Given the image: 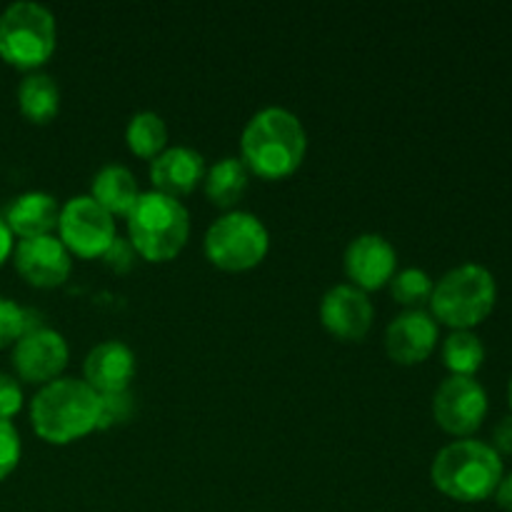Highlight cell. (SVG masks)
Wrapping results in <instances>:
<instances>
[{"instance_id": "6da1fadb", "label": "cell", "mask_w": 512, "mask_h": 512, "mask_svg": "<svg viewBox=\"0 0 512 512\" xmlns=\"http://www.w3.org/2000/svg\"><path fill=\"white\" fill-rule=\"evenodd\" d=\"M308 135L295 113L263 108L248 120L240 138V160L263 180H283L303 165Z\"/></svg>"}, {"instance_id": "7a4b0ae2", "label": "cell", "mask_w": 512, "mask_h": 512, "mask_svg": "<svg viewBox=\"0 0 512 512\" xmlns=\"http://www.w3.org/2000/svg\"><path fill=\"white\" fill-rule=\"evenodd\" d=\"M100 395L85 380L58 378L43 385L30 403V420L40 440L68 445L98 430Z\"/></svg>"}, {"instance_id": "3957f363", "label": "cell", "mask_w": 512, "mask_h": 512, "mask_svg": "<svg viewBox=\"0 0 512 512\" xmlns=\"http://www.w3.org/2000/svg\"><path fill=\"white\" fill-rule=\"evenodd\" d=\"M433 485L458 503H483L503 480V460L490 445L458 440L440 450L430 468Z\"/></svg>"}, {"instance_id": "277c9868", "label": "cell", "mask_w": 512, "mask_h": 512, "mask_svg": "<svg viewBox=\"0 0 512 512\" xmlns=\"http://www.w3.org/2000/svg\"><path fill=\"white\" fill-rule=\"evenodd\" d=\"M190 235V215L178 198L150 190L140 193L128 213V240L148 263H168L178 258Z\"/></svg>"}, {"instance_id": "5b68a950", "label": "cell", "mask_w": 512, "mask_h": 512, "mask_svg": "<svg viewBox=\"0 0 512 512\" xmlns=\"http://www.w3.org/2000/svg\"><path fill=\"white\" fill-rule=\"evenodd\" d=\"M498 285L483 265L465 263L438 280L430 298L433 318L455 330H470L483 323L495 308Z\"/></svg>"}, {"instance_id": "8992f818", "label": "cell", "mask_w": 512, "mask_h": 512, "mask_svg": "<svg viewBox=\"0 0 512 512\" xmlns=\"http://www.w3.org/2000/svg\"><path fill=\"white\" fill-rule=\"evenodd\" d=\"M58 40L55 18L45 5L18 0L0 13V58L20 70L48 63Z\"/></svg>"}, {"instance_id": "52a82bcc", "label": "cell", "mask_w": 512, "mask_h": 512, "mask_svg": "<svg viewBox=\"0 0 512 512\" xmlns=\"http://www.w3.org/2000/svg\"><path fill=\"white\" fill-rule=\"evenodd\" d=\"M270 235L263 220L253 213L233 210L215 220L205 233V255L210 263L228 273H243L265 260Z\"/></svg>"}, {"instance_id": "ba28073f", "label": "cell", "mask_w": 512, "mask_h": 512, "mask_svg": "<svg viewBox=\"0 0 512 512\" xmlns=\"http://www.w3.org/2000/svg\"><path fill=\"white\" fill-rule=\"evenodd\" d=\"M58 238L78 258H103L115 240V220L90 195H78L60 208Z\"/></svg>"}, {"instance_id": "9c48e42d", "label": "cell", "mask_w": 512, "mask_h": 512, "mask_svg": "<svg viewBox=\"0 0 512 512\" xmlns=\"http://www.w3.org/2000/svg\"><path fill=\"white\" fill-rule=\"evenodd\" d=\"M433 415L445 433L468 438L483 425L488 415V395L475 378L450 375L435 390Z\"/></svg>"}, {"instance_id": "30bf717a", "label": "cell", "mask_w": 512, "mask_h": 512, "mask_svg": "<svg viewBox=\"0 0 512 512\" xmlns=\"http://www.w3.org/2000/svg\"><path fill=\"white\" fill-rule=\"evenodd\" d=\"M68 365V343L58 330H28L13 348V368L20 380L35 385H48L60 378Z\"/></svg>"}, {"instance_id": "8fae6325", "label": "cell", "mask_w": 512, "mask_h": 512, "mask_svg": "<svg viewBox=\"0 0 512 512\" xmlns=\"http://www.w3.org/2000/svg\"><path fill=\"white\" fill-rule=\"evenodd\" d=\"M375 310L368 293L355 285H335L320 303V323L333 338L345 343H358L368 335Z\"/></svg>"}, {"instance_id": "7c38bea8", "label": "cell", "mask_w": 512, "mask_h": 512, "mask_svg": "<svg viewBox=\"0 0 512 512\" xmlns=\"http://www.w3.org/2000/svg\"><path fill=\"white\" fill-rule=\"evenodd\" d=\"M343 263L350 285L368 293V290L385 288L393 280L395 268H398V253L383 235L365 233L348 245Z\"/></svg>"}, {"instance_id": "4fadbf2b", "label": "cell", "mask_w": 512, "mask_h": 512, "mask_svg": "<svg viewBox=\"0 0 512 512\" xmlns=\"http://www.w3.org/2000/svg\"><path fill=\"white\" fill-rule=\"evenodd\" d=\"M15 268L35 288H58L68 280L73 260L60 238L43 235L15 245Z\"/></svg>"}, {"instance_id": "5bb4252c", "label": "cell", "mask_w": 512, "mask_h": 512, "mask_svg": "<svg viewBox=\"0 0 512 512\" xmlns=\"http://www.w3.org/2000/svg\"><path fill=\"white\" fill-rule=\"evenodd\" d=\"M438 323L425 310H405L385 330V350L400 365H418L433 355Z\"/></svg>"}, {"instance_id": "9a60e30c", "label": "cell", "mask_w": 512, "mask_h": 512, "mask_svg": "<svg viewBox=\"0 0 512 512\" xmlns=\"http://www.w3.org/2000/svg\"><path fill=\"white\" fill-rule=\"evenodd\" d=\"M135 353L120 340H105L95 345L83 365L85 383L98 395L123 393L135 378Z\"/></svg>"}, {"instance_id": "2e32d148", "label": "cell", "mask_w": 512, "mask_h": 512, "mask_svg": "<svg viewBox=\"0 0 512 512\" xmlns=\"http://www.w3.org/2000/svg\"><path fill=\"white\" fill-rule=\"evenodd\" d=\"M150 180L158 193L170 198L188 195L205 180V158L188 145L165 148L158 158L150 160Z\"/></svg>"}, {"instance_id": "e0dca14e", "label": "cell", "mask_w": 512, "mask_h": 512, "mask_svg": "<svg viewBox=\"0 0 512 512\" xmlns=\"http://www.w3.org/2000/svg\"><path fill=\"white\" fill-rule=\"evenodd\" d=\"M5 225L10 233L20 235V240L28 238H43L58 228L60 220V205L53 195L40 193H23L5 208Z\"/></svg>"}, {"instance_id": "ac0fdd59", "label": "cell", "mask_w": 512, "mask_h": 512, "mask_svg": "<svg viewBox=\"0 0 512 512\" xmlns=\"http://www.w3.org/2000/svg\"><path fill=\"white\" fill-rule=\"evenodd\" d=\"M90 198L108 210L110 215H125L135 208L140 198V188L135 183V175L123 165H103L95 173L93 185H90Z\"/></svg>"}, {"instance_id": "d6986e66", "label": "cell", "mask_w": 512, "mask_h": 512, "mask_svg": "<svg viewBox=\"0 0 512 512\" xmlns=\"http://www.w3.org/2000/svg\"><path fill=\"white\" fill-rule=\"evenodd\" d=\"M20 113L30 123H50L60 110V88L50 75L30 73L18 85Z\"/></svg>"}, {"instance_id": "ffe728a7", "label": "cell", "mask_w": 512, "mask_h": 512, "mask_svg": "<svg viewBox=\"0 0 512 512\" xmlns=\"http://www.w3.org/2000/svg\"><path fill=\"white\" fill-rule=\"evenodd\" d=\"M250 183V173L240 158H223L213 168L205 170V195L218 208H233L245 195Z\"/></svg>"}, {"instance_id": "44dd1931", "label": "cell", "mask_w": 512, "mask_h": 512, "mask_svg": "<svg viewBox=\"0 0 512 512\" xmlns=\"http://www.w3.org/2000/svg\"><path fill=\"white\" fill-rule=\"evenodd\" d=\"M125 140H128L130 153H135L138 158L153 160L168 145V128H165V120L160 118L153 110H143V113H135L130 118L128 130H125Z\"/></svg>"}, {"instance_id": "7402d4cb", "label": "cell", "mask_w": 512, "mask_h": 512, "mask_svg": "<svg viewBox=\"0 0 512 512\" xmlns=\"http://www.w3.org/2000/svg\"><path fill=\"white\" fill-rule=\"evenodd\" d=\"M485 348L470 330H455L443 345V363L458 378H473L483 368Z\"/></svg>"}, {"instance_id": "603a6c76", "label": "cell", "mask_w": 512, "mask_h": 512, "mask_svg": "<svg viewBox=\"0 0 512 512\" xmlns=\"http://www.w3.org/2000/svg\"><path fill=\"white\" fill-rule=\"evenodd\" d=\"M433 288L430 275L420 268H405L390 280V293H393L395 303L405 305L408 310H423V305L433 298Z\"/></svg>"}, {"instance_id": "cb8c5ba5", "label": "cell", "mask_w": 512, "mask_h": 512, "mask_svg": "<svg viewBox=\"0 0 512 512\" xmlns=\"http://www.w3.org/2000/svg\"><path fill=\"white\" fill-rule=\"evenodd\" d=\"M38 315L28 308H20L18 303L8 298H0V348H8V345L18 343L28 330L43 328L40 320H35Z\"/></svg>"}, {"instance_id": "d4e9b609", "label": "cell", "mask_w": 512, "mask_h": 512, "mask_svg": "<svg viewBox=\"0 0 512 512\" xmlns=\"http://www.w3.org/2000/svg\"><path fill=\"white\" fill-rule=\"evenodd\" d=\"M135 413V400L130 390L123 393H105L100 395V415H98V430H110L125 425Z\"/></svg>"}, {"instance_id": "484cf974", "label": "cell", "mask_w": 512, "mask_h": 512, "mask_svg": "<svg viewBox=\"0 0 512 512\" xmlns=\"http://www.w3.org/2000/svg\"><path fill=\"white\" fill-rule=\"evenodd\" d=\"M20 435L10 420H0V480L8 478L20 463Z\"/></svg>"}, {"instance_id": "4316f807", "label": "cell", "mask_w": 512, "mask_h": 512, "mask_svg": "<svg viewBox=\"0 0 512 512\" xmlns=\"http://www.w3.org/2000/svg\"><path fill=\"white\" fill-rule=\"evenodd\" d=\"M23 408V388L8 373H0V420H10Z\"/></svg>"}, {"instance_id": "83f0119b", "label": "cell", "mask_w": 512, "mask_h": 512, "mask_svg": "<svg viewBox=\"0 0 512 512\" xmlns=\"http://www.w3.org/2000/svg\"><path fill=\"white\" fill-rule=\"evenodd\" d=\"M135 255L138 253H135V248L130 245V240L118 238V235H115V240L110 243V248L105 250L103 260L110 270H115V273H128L135 263Z\"/></svg>"}, {"instance_id": "f1b7e54d", "label": "cell", "mask_w": 512, "mask_h": 512, "mask_svg": "<svg viewBox=\"0 0 512 512\" xmlns=\"http://www.w3.org/2000/svg\"><path fill=\"white\" fill-rule=\"evenodd\" d=\"M490 448L498 455H512V415L500 420L493 430V445Z\"/></svg>"}, {"instance_id": "f546056e", "label": "cell", "mask_w": 512, "mask_h": 512, "mask_svg": "<svg viewBox=\"0 0 512 512\" xmlns=\"http://www.w3.org/2000/svg\"><path fill=\"white\" fill-rule=\"evenodd\" d=\"M495 500H498L500 508L512 512V473L508 475V478L500 480L498 490H495Z\"/></svg>"}, {"instance_id": "4dcf8cb0", "label": "cell", "mask_w": 512, "mask_h": 512, "mask_svg": "<svg viewBox=\"0 0 512 512\" xmlns=\"http://www.w3.org/2000/svg\"><path fill=\"white\" fill-rule=\"evenodd\" d=\"M10 253H13V233H10V228L5 225V220L0 218V265L8 260Z\"/></svg>"}, {"instance_id": "1f68e13d", "label": "cell", "mask_w": 512, "mask_h": 512, "mask_svg": "<svg viewBox=\"0 0 512 512\" xmlns=\"http://www.w3.org/2000/svg\"><path fill=\"white\" fill-rule=\"evenodd\" d=\"M508 400H510V408H512V380H510V388H508Z\"/></svg>"}]
</instances>
